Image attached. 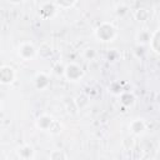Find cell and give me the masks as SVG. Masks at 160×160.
Returning a JSON list of instances; mask_svg holds the SVG:
<instances>
[{"label":"cell","instance_id":"1","mask_svg":"<svg viewBox=\"0 0 160 160\" xmlns=\"http://www.w3.org/2000/svg\"><path fill=\"white\" fill-rule=\"evenodd\" d=\"M94 34H95V38L99 41L109 42V41H112L116 38L118 31H116V28L114 26L112 22H110V21H102V22H100L96 26V29L94 30Z\"/></svg>","mask_w":160,"mask_h":160},{"label":"cell","instance_id":"2","mask_svg":"<svg viewBox=\"0 0 160 160\" xmlns=\"http://www.w3.org/2000/svg\"><path fill=\"white\" fill-rule=\"evenodd\" d=\"M62 75L65 76V79L68 81H79L82 76H84V70L81 69L80 65L75 64V62H70L66 66H64V72Z\"/></svg>","mask_w":160,"mask_h":160},{"label":"cell","instance_id":"3","mask_svg":"<svg viewBox=\"0 0 160 160\" xmlns=\"http://www.w3.org/2000/svg\"><path fill=\"white\" fill-rule=\"evenodd\" d=\"M18 55L22 60L30 61V60H34L38 56V50H36V48L34 46L32 42L25 41V42H21L19 45V48H18Z\"/></svg>","mask_w":160,"mask_h":160},{"label":"cell","instance_id":"4","mask_svg":"<svg viewBox=\"0 0 160 160\" xmlns=\"http://www.w3.org/2000/svg\"><path fill=\"white\" fill-rule=\"evenodd\" d=\"M15 70L14 68L9 65H2L0 66V84L1 85H9L15 80Z\"/></svg>","mask_w":160,"mask_h":160},{"label":"cell","instance_id":"5","mask_svg":"<svg viewBox=\"0 0 160 160\" xmlns=\"http://www.w3.org/2000/svg\"><path fill=\"white\" fill-rule=\"evenodd\" d=\"M32 82H34L35 89L39 90V91H41V90H45L46 88H49V85H50V78H49V75L46 72L40 71V72H38L34 76Z\"/></svg>","mask_w":160,"mask_h":160},{"label":"cell","instance_id":"6","mask_svg":"<svg viewBox=\"0 0 160 160\" xmlns=\"http://www.w3.org/2000/svg\"><path fill=\"white\" fill-rule=\"evenodd\" d=\"M56 10H58V8H56L55 2L46 1V2H40V5H39V14L44 19L52 18L56 14Z\"/></svg>","mask_w":160,"mask_h":160},{"label":"cell","instance_id":"7","mask_svg":"<svg viewBox=\"0 0 160 160\" xmlns=\"http://www.w3.org/2000/svg\"><path fill=\"white\" fill-rule=\"evenodd\" d=\"M54 121H55V120H54L52 116H50V115H48V114H42V115H40V116L36 118L35 125H36L38 129H40V130H42V131H50V129H51Z\"/></svg>","mask_w":160,"mask_h":160},{"label":"cell","instance_id":"8","mask_svg":"<svg viewBox=\"0 0 160 160\" xmlns=\"http://www.w3.org/2000/svg\"><path fill=\"white\" fill-rule=\"evenodd\" d=\"M34 154H35V150L29 144H22L16 148V155L21 160H31L34 158Z\"/></svg>","mask_w":160,"mask_h":160},{"label":"cell","instance_id":"9","mask_svg":"<svg viewBox=\"0 0 160 160\" xmlns=\"http://www.w3.org/2000/svg\"><path fill=\"white\" fill-rule=\"evenodd\" d=\"M146 129V124L142 119H134L129 124V130L132 135H141Z\"/></svg>","mask_w":160,"mask_h":160},{"label":"cell","instance_id":"10","mask_svg":"<svg viewBox=\"0 0 160 160\" xmlns=\"http://www.w3.org/2000/svg\"><path fill=\"white\" fill-rule=\"evenodd\" d=\"M119 98H120V104L125 108H129V106H132L135 104V96L131 91H121L119 94Z\"/></svg>","mask_w":160,"mask_h":160},{"label":"cell","instance_id":"11","mask_svg":"<svg viewBox=\"0 0 160 160\" xmlns=\"http://www.w3.org/2000/svg\"><path fill=\"white\" fill-rule=\"evenodd\" d=\"M150 38H151V32L148 29H140L136 32V35H135V40H136V42L139 45H146V44H149Z\"/></svg>","mask_w":160,"mask_h":160},{"label":"cell","instance_id":"12","mask_svg":"<svg viewBox=\"0 0 160 160\" xmlns=\"http://www.w3.org/2000/svg\"><path fill=\"white\" fill-rule=\"evenodd\" d=\"M150 48L155 54H159L160 51V31L155 30L154 32H151V38H150Z\"/></svg>","mask_w":160,"mask_h":160},{"label":"cell","instance_id":"13","mask_svg":"<svg viewBox=\"0 0 160 160\" xmlns=\"http://www.w3.org/2000/svg\"><path fill=\"white\" fill-rule=\"evenodd\" d=\"M36 50H38V56H40L42 59H49L51 56V54H52L51 46L48 42H42Z\"/></svg>","mask_w":160,"mask_h":160},{"label":"cell","instance_id":"14","mask_svg":"<svg viewBox=\"0 0 160 160\" xmlns=\"http://www.w3.org/2000/svg\"><path fill=\"white\" fill-rule=\"evenodd\" d=\"M134 16L138 21H146L149 19V11L144 8H140V9H136L134 11Z\"/></svg>","mask_w":160,"mask_h":160},{"label":"cell","instance_id":"15","mask_svg":"<svg viewBox=\"0 0 160 160\" xmlns=\"http://www.w3.org/2000/svg\"><path fill=\"white\" fill-rule=\"evenodd\" d=\"M49 160H66V155L60 149H54L49 154Z\"/></svg>","mask_w":160,"mask_h":160},{"label":"cell","instance_id":"16","mask_svg":"<svg viewBox=\"0 0 160 160\" xmlns=\"http://www.w3.org/2000/svg\"><path fill=\"white\" fill-rule=\"evenodd\" d=\"M96 56V51L92 49V48H86L84 51H82V58L85 60H94Z\"/></svg>","mask_w":160,"mask_h":160},{"label":"cell","instance_id":"17","mask_svg":"<svg viewBox=\"0 0 160 160\" xmlns=\"http://www.w3.org/2000/svg\"><path fill=\"white\" fill-rule=\"evenodd\" d=\"M78 4V1H55L56 8L59 9H70L72 6H75Z\"/></svg>","mask_w":160,"mask_h":160},{"label":"cell","instance_id":"18","mask_svg":"<svg viewBox=\"0 0 160 160\" xmlns=\"http://www.w3.org/2000/svg\"><path fill=\"white\" fill-rule=\"evenodd\" d=\"M128 10H129V8H128V5L124 4V2L118 4L116 8H115V12H116V15H119V16H124L125 14H128Z\"/></svg>","mask_w":160,"mask_h":160},{"label":"cell","instance_id":"19","mask_svg":"<svg viewBox=\"0 0 160 160\" xmlns=\"http://www.w3.org/2000/svg\"><path fill=\"white\" fill-rule=\"evenodd\" d=\"M60 131H61V124L58 120H55L52 126H51V129H50V132L51 134H59Z\"/></svg>","mask_w":160,"mask_h":160},{"label":"cell","instance_id":"20","mask_svg":"<svg viewBox=\"0 0 160 160\" xmlns=\"http://www.w3.org/2000/svg\"><path fill=\"white\" fill-rule=\"evenodd\" d=\"M0 106H1V104H0Z\"/></svg>","mask_w":160,"mask_h":160}]
</instances>
